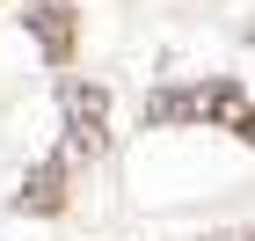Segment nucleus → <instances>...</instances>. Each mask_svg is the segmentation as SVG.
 Here are the masks:
<instances>
[{
	"instance_id": "f257e3e1",
	"label": "nucleus",
	"mask_w": 255,
	"mask_h": 241,
	"mask_svg": "<svg viewBox=\"0 0 255 241\" xmlns=\"http://www.w3.org/2000/svg\"><path fill=\"white\" fill-rule=\"evenodd\" d=\"M59 110H66V146L80 154H102L110 146V88L102 80H59Z\"/></svg>"
},
{
	"instance_id": "f03ea898",
	"label": "nucleus",
	"mask_w": 255,
	"mask_h": 241,
	"mask_svg": "<svg viewBox=\"0 0 255 241\" xmlns=\"http://www.w3.org/2000/svg\"><path fill=\"white\" fill-rule=\"evenodd\" d=\"M182 110H190V124H204V132H241L248 124V110H255V95L241 88V80H190L182 88Z\"/></svg>"
},
{
	"instance_id": "7ed1b4c3",
	"label": "nucleus",
	"mask_w": 255,
	"mask_h": 241,
	"mask_svg": "<svg viewBox=\"0 0 255 241\" xmlns=\"http://www.w3.org/2000/svg\"><path fill=\"white\" fill-rule=\"evenodd\" d=\"M22 29H29V44H37L51 66H66V59H73V44H80L73 0H29V7H22Z\"/></svg>"
},
{
	"instance_id": "20e7f679",
	"label": "nucleus",
	"mask_w": 255,
	"mask_h": 241,
	"mask_svg": "<svg viewBox=\"0 0 255 241\" xmlns=\"http://www.w3.org/2000/svg\"><path fill=\"white\" fill-rule=\"evenodd\" d=\"M15 212H37V220H51V212H66V154L37 161V168L22 176V190H15Z\"/></svg>"
},
{
	"instance_id": "39448f33",
	"label": "nucleus",
	"mask_w": 255,
	"mask_h": 241,
	"mask_svg": "<svg viewBox=\"0 0 255 241\" xmlns=\"http://www.w3.org/2000/svg\"><path fill=\"white\" fill-rule=\"evenodd\" d=\"M146 124H190L182 88H153V95H146Z\"/></svg>"
},
{
	"instance_id": "423d86ee",
	"label": "nucleus",
	"mask_w": 255,
	"mask_h": 241,
	"mask_svg": "<svg viewBox=\"0 0 255 241\" xmlns=\"http://www.w3.org/2000/svg\"><path fill=\"white\" fill-rule=\"evenodd\" d=\"M234 139H241V146H255V110H248V124H241V132H234Z\"/></svg>"
},
{
	"instance_id": "0eeeda50",
	"label": "nucleus",
	"mask_w": 255,
	"mask_h": 241,
	"mask_svg": "<svg viewBox=\"0 0 255 241\" xmlns=\"http://www.w3.org/2000/svg\"><path fill=\"white\" fill-rule=\"evenodd\" d=\"M212 241H248V234H212Z\"/></svg>"
}]
</instances>
